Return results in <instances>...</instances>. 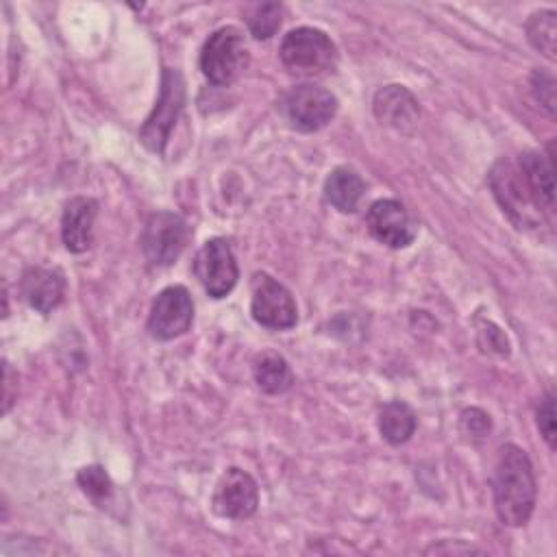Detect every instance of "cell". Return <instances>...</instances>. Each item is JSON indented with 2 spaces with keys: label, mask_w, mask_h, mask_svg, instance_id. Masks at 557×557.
I'll return each mask as SVG.
<instances>
[{
  "label": "cell",
  "mask_w": 557,
  "mask_h": 557,
  "mask_svg": "<svg viewBox=\"0 0 557 557\" xmlns=\"http://www.w3.org/2000/svg\"><path fill=\"white\" fill-rule=\"evenodd\" d=\"M259 505L257 481L242 468H228L215 483L211 507L218 516L231 520L250 518Z\"/></svg>",
  "instance_id": "11"
},
{
  "label": "cell",
  "mask_w": 557,
  "mask_h": 557,
  "mask_svg": "<svg viewBox=\"0 0 557 557\" xmlns=\"http://www.w3.org/2000/svg\"><path fill=\"white\" fill-rule=\"evenodd\" d=\"M183 102H185V83L181 72L172 67H163L159 100L139 131V139L148 150L163 154L172 126L183 109Z\"/></svg>",
  "instance_id": "5"
},
{
  "label": "cell",
  "mask_w": 557,
  "mask_h": 557,
  "mask_svg": "<svg viewBox=\"0 0 557 557\" xmlns=\"http://www.w3.org/2000/svg\"><path fill=\"white\" fill-rule=\"evenodd\" d=\"M490 426H492L490 416L481 409L472 407V409H466L461 413V431L466 435H470L472 440H483L490 433Z\"/></svg>",
  "instance_id": "25"
},
{
  "label": "cell",
  "mask_w": 557,
  "mask_h": 557,
  "mask_svg": "<svg viewBox=\"0 0 557 557\" xmlns=\"http://www.w3.org/2000/svg\"><path fill=\"white\" fill-rule=\"evenodd\" d=\"M98 202L87 196H76L65 202L61 215V237L70 252H85L94 239V222Z\"/></svg>",
  "instance_id": "15"
},
{
  "label": "cell",
  "mask_w": 557,
  "mask_h": 557,
  "mask_svg": "<svg viewBox=\"0 0 557 557\" xmlns=\"http://www.w3.org/2000/svg\"><path fill=\"white\" fill-rule=\"evenodd\" d=\"M189 228L178 213L157 211L148 215L141 231V250L154 265H172L187 246Z\"/></svg>",
  "instance_id": "6"
},
{
  "label": "cell",
  "mask_w": 557,
  "mask_h": 557,
  "mask_svg": "<svg viewBox=\"0 0 557 557\" xmlns=\"http://www.w3.org/2000/svg\"><path fill=\"white\" fill-rule=\"evenodd\" d=\"M490 187L494 191V198L503 207V211L509 215V220L518 228L540 226L542 220L546 218L537 209V205L520 174L518 163H513L509 159H500L490 172Z\"/></svg>",
  "instance_id": "4"
},
{
  "label": "cell",
  "mask_w": 557,
  "mask_h": 557,
  "mask_svg": "<svg viewBox=\"0 0 557 557\" xmlns=\"http://www.w3.org/2000/svg\"><path fill=\"white\" fill-rule=\"evenodd\" d=\"M537 426H540V433L544 435L546 444L550 448H555V396H553V392H548L537 407Z\"/></svg>",
  "instance_id": "24"
},
{
  "label": "cell",
  "mask_w": 557,
  "mask_h": 557,
  "mask_svg": "<svg viewBox=\"0 0 557 557\" xmlns=\"http://www.w3.org/2000/svg\"><path fill=\"white\" fill-rule=\"evenodd\" d=\"M252 376L261 392L265 394H283L292 387L294 374L285 361L274 350H263L252 361Z\"/></svg>",
  "instance_id": "18"
},
{
  "label": "cell",
  "mask_w": 557,
  "mask_h": 557,
  "mask_svg": "<svg viewBox=\"0 0 557 557\" xmlns=\"http://www.w3.org/2000/svg\"><path fill=\"white\" fill-rule=\"evenodd\" d=\"M11 407V368L4 363V411Z\"/></svg>",
  "instance_id": "28"
},
{
  "label": "cell",
  "mask_w": 557,
  "mask_h": 557,
  "mask_svg": "<svg viewBox=\"0 0 557 557\" xmlns=\"http://www.w3.org/2000/svg\"><path fill=\"white\" fill-rule=\"evenodd\" d=\"M531 91H533V98L553 117L555 115V78L544 70H535L531 74Z\"/></svg>",
  "instance_id": "23"
},
{
  "label": "cell",
  "mask_w": 557,
  "mask_h": 557,
  "mask_svg": "<svg viewBox=\"0 0 557 557\" xmlns=\"http://www.w3.org/2000/svg\"><path fill=\"white\" fill-rule=\"evenodd\" d=\"M479 337H487V344H481L483 346V350H494V352H498V355H507L509 352V344H507V337L500 333V329L498 326H494V324H485V329L483 331H479Z\"/></svg>",
  "instance_id": "26"
},
{
  "label": "cell",
  "mask_w": 557,
  "mask_h": 557,
  "mask_svg": "<svg viewBox=\"0 0 557 557\" xmlns=\"http://www.w3.org/2000/svg\"><path fill=\"white\" fill-rule=\"evenodd\" d=\"M194 272L211 298H224L231 294L239 276L231 244L224 237L205 242L196 255Z\"/></svg>",
  "instance_id": "8"
},
{
  "label": "cell",
  "mask_w": 557,
  "mask_h": 557,
  "mask_svg": "<svg viewBox=\"0 0 557 557\" xmlns=\"http://www.w3.org/2000/svg\"><path fill=\"white\" fill-rule=\"evenodd\" d=\"M194 302L183 285H170L157 294L148 315V331L157 339H174L189 331Z\"/></svg>",
  "instance_id": "10"
},
{
  "label": "cell",
  "mask_w": 557,
  "mask_h": 557,
  "mask_svg": "<svg viewBox=\"0 0 557 557\" xmlns=\"http://www.w3.org/2000/svg\"><path fill=\"white\" fill-rule=\"evenodd\" d=\"M372 109L381 124L400 133H411L420 117L418 100L403 85H385L383 89H379L374 94Z\"/></svg>",
  "instance_id": "13"
},
{
  "label": "cell",
  "mask_w": 557,
  "mask_h": 557,
  "mask_svg": "<svg viewBox=\"0 0 557 557\" xmlns=\"http://www.w3.org/2000/svg\"><path fill=\"white\" fill-rule=\"evenodd\" d=\"M250 313L265 329H292L298 320L292 292L268 274H257L252 281Z\"/></svg>",
  "instance_id": "9"
},
{
  "label": "cell",
  "mask_w": 557,
  "mask_h": 557,
  "mask_svg": "<svg viewBox=\"0 0 557 557\" xmlns=\"http://www.w3.org/2000/svg\"><path fill=\"white\" fill-rule=\"evenodd\" d=\"M76 481H78L81 490H83L98 507H104V503L113 496V483H111L109 474L104 472V468L98 466V463H91V466L81 468L78 474H76Z\"/></svg>",
  "instance_id": "22"
},
{
  "label": "cell",
  "mask_w": 557,
  "mask_h": 557,
  "mask_svg": "<svg viewBox=\"0 0 557 557\" xmlns=\"http://www.w3.org/2000/svg\"><path fill=\"white\" fill-rule=\"evenodd\" d=\"M494 509L503 524L522 527L529 522L535 507V474L529 455L516 446L505 444L492 479Z\"/></svg>",
  "instance_id": "1"
},
{
  "label": "cell",
  "mask_w": 557,
  "mask_h": 557,
  "mask_svg": "<svg viewBox=\"0 0 557 557\" xmlns=\"http://www.w3.org/2000/svg\"><path fill=\"white\" fill-rule=\"evenodd\" d=\"M444 550H448V553H479V548H474V546H468V544H463V546H442V544H433L431 548H426V553H444Z\"/></svg>",
  "instance_id": "27"
},
{
  "label": "cell",
  "mask_w": 557,
  "mask_h": 557,
  "mask_svg": "<svg viewBox=\"0 0 557 557\" xmlns=\"http://www.w3.org/2000/svg\"><path fill=\"white\" fill-rule=\"evenodd\" d=\"M246 22L255 39H270L283 22V4L278 2L250 4L246 11Z\"/></svg>",
  "instance_id": "21"
},
{
  "label": "cell",
  "mask_w": 557,
  "mask_h": 557,
  "mask_svg": "<svg viewBox=\"0 0 557 557\" xmlns=\"http://www.w3.org/2000/svg\"><path fill=\"white\" fill-rule=\"evenodd\" d=\"M363 191H366L363 178L352 168H346V165L335 168L324 181L326 200L342 213L357 211Z\"/></svg>",
  "instance_id": "17"
},
{
  "label": "cell",
  "mask_w": 557,
  "mask_h": 557,
  "mask_svg": "<svg viewBox=\"0 0 557 557\" xmlns=\"http://www.w3.org/2000/svg\"><path fill=\"white\" fill-rule=\"evenodd\" d=\"M527 37L535 50H540L548 61H555L557 48V13L553 9L535 11L527 20Z\"/></svg>",
  "instance_id": "20"
},
{
  "label": "cell",
  "mask_w": 557,
  "mask_h": 557,
  "mask_svg": "<svg viewBox=\"0 0 557 557\" xmlns=\"http://www.w3.org/2000/svg\"><path fill=\"white\" fill-rule=\"evenodd\" d=\"M248 65L244 35L235 26H222L209 35L200 52V70L213 85L235 83Z\"/></svg>",
  "instance_id": "3"
},
{
  "label": "cell",
  "mask_w": 557,
  "mask_h": 557,
  "mask_svg": "<svg viewBox=\"0 0 557 557\" xmlns=\"http://www.w3.org/2000/svg\"><path fill=\"white\" fill-rule=\"evenodd\" d=\"M283 111L289 124L302 133H313L326 126L337 113V98L320 85H298L287 91Z\"/></svg>",
  "instance_id": "7"
},
{
  "label": "cell",
  "mask_w": 557,
  "mask_h": 557,
  "mask_svg": "<svg viewBox=\"0 0 557 557\" xmlns=\"http://www.w3.org/2000/svg\"><path fill=\"white\" fill-rule=\"evenodd\" d=\"M368 231L389 248H407L416 237V226L405 205L394 198H381L370 205L366 215Z\"/></svg>",
  "instance_id": "12"
},
{
  "label": "cell",
  "mask_w": 557,
  "mask_h": 557,
  "mask_svg": "<svg viewBox=\"0 0 557 557\" xmlns=\"http://www.w3.org/2000/svg\"><path fill=\"white\" fill-rule=\"evenodd\" d=\"M379 431L381 435L394 444H405L416 431V413L405 400H389L379 411Z\"/></svg>",
  "instance_id": "19"
},
{
  "label": "cell",
  "mask_w": 557,
  "mask_h": 557,
  "mask_svg": "<svg viewBox=\"0 0 557 557\" xmlns=\"http://www.w3.org/2000/svg\"><path fill=\"white\" fill-rule=\"evenodd\" d=\"M520 174L537 205V209L550 218L555 209V183H553V154L529 150L518 159Z\"/></svg>",
  "instance_id": "14"
},
{
  "label": "cell",
  "mask_w": 557,
  "mask_h": 557,
  "mask_svg": "<svg viewBox=\"0 0 557 557\" xmlns=\"http://www.w3.org/2000/svg\"><path fill=\"white\" fill-rule=\"evenodd\" d=\"M24 300L39 313H50L61 305L65 294V278L59 270L50 268H28L20 283Z\"/></svg>",
  "instance_id": "16"
},
{
  "label": "cell",
  "mask_w": 557,
  "mask_h": 557,
  "mask_svg": "<svg viewBox=\"0 0 557 557\" xmlns=\"http://www.w3.org/2000/svg\"><path fill=\"white\" fill-rule=\"evenodd\" d=\"M281 63L300 76H313L335 65V44L326 33L311 26L289 30L278 48Z\"/></svg>",
  "instance_id": "2"
}]
</instances>
